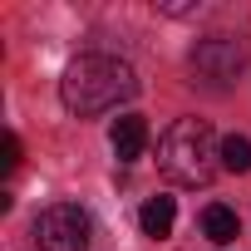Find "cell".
Returning a JSON list of instances; mask_svg holds the SVG:
<instances>
[{
	"label": "cell",
	"mask_w": 251,
	"mask_h": 251,
	"mask_svg": "<svg viewBox=\"0 0 251 251\" xmlns=\"http://www.w3.org/2000/svg\"><path fill=\"white\" fill-rule=\"evenodd\" d=\"M133 94H138V74L118 54H79L59 79V99H64V108L74 118L108 113L118 103H128Z\"/></svg>",
	"instance_id": "obj_1"
},
{
	"label": "cell",
	"mask_w": 251,
	"mask_h": 251,
	"mask_svg": "<svg viewBox=\"0 0 251 251\" xmlns=\"http://www.w3.org/2000/svg\"><path fill=\"white\" fill-rule=\"evenodd\" d=\"M222 168V143L202 118H177L158 138V173L177 187H207Z\"/></svg>",
	"instance_id": "obj_2"
},
{
	"label": "cell",
	"mask_w": 251,
	"mask_h": 251,
	"mask_svg": "<svg viewBox=\"0 0 251 251\" xmlns=\"http://www.w3.org/2000/svg\"><path fill=\"white\" fill-rule=\"evenodd\" d=\"M187 69H192V84H202V89H231L236 79H241V69H246V45H241V35H207V40H197V50L187 54Z\"/></svg>",
	"instance_id": "obj_3"
},
{
	"label": "cell",
	"mask_w": 251,
	"mask_h": 251,
	"mask_svg": "<svg viewBox=\"0 0 251 251\" xmlns=\"http://www.w3.org/2000/svg\"><path fill=\"white\" fill-rule=\"evenodd\" d=\"M94 222L79 202H54L35 217V246L40 251H89Z\"/></svg>",
	"instance_id": "obj_4"
},
{
	"label": "cell",
	"mask_w": 251,
	"mask_h": 251,
	"mask_svg": "<svg viewBox=\"0 0 251 251\" xmlns=\"http://www.w3.org/2000/svg\"><path fill=\"white\" fill-rule=\"evenodd\" d=\"M113 158L118 163H138L143 158V148H148V123L138 118V113H123L118 123H113Z\"/></svg>",
	"instance_id": "obj_5"
},
{
	"label": "cell",
	"mask_w": 251,
	"mask_h": 251,
	"mask_svg": "<svg viewBox=\"0 0 251 251\" xmlns=\"http://www.w3.org/2000/svg\"><path fill=\"white\" fill-rule=\"evenodd\" d=\"M236 231H241V222H236V212H231L226 202H207V207H202V236H207V241L226 246V241H236Z\"/></svg>",
	"instance_id": "obj_6"
},
{
	"label": "cell",
	"mask_w": 251,
	"mask_h": 251,
	"mask_svg": "<svg viewBox=\"0 0 251 251\" xmlns=\"http://www.w3.org/2000/svg\"><path fill=\"white\" fill-rule=\"evenodd\" d=\"M138 222H143V231L148 236H173V222H177V202L173 197H148L143 202V212H138Z\"/></svg>",
	"instance_id": "obj_7"
},
{
	"label": "cell",
	"mask_w": 251,
	"mask_h": 251,
	"mask_svg": "<svg viewBox=\"0 0 251 251\" xmlns=\"http://www.w3.org/2000/svg\"><path fill=\"white\" fill-rule=\"evenodd\" d=\"M222 168L226 173H251V138H222Z\"/></svg>",
	"instance_id": "obj_8"
},
{
	"label": "cell",
	"mask_w": 251,
	"mask_h": 251,
	"mask_svg": "<svg viewBox=\"0 0 251 251\" xmlns=\"http://www.w3.org/2000/svg\"><path fill=\"white\" fill-rule=\"evenodd\" d=\"M5 168H20V138L5 133Z\"/></svg>",
	"instance_id": "obj_9"
}]
</instances>
